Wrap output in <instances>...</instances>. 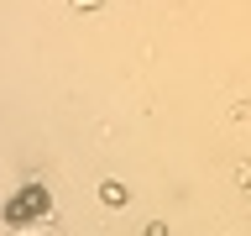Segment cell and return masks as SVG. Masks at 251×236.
Wrapping results in <instances>:
<instances>
[{
  "mask_svg": "<svg viewBox=\"0 0 251 236\" xmlns=\"http://www.w3.org/2000/svg\"><path fill=\"white\" fill-rule=\"evenodd\" d=\"M42 210H47V189L31 184V189H21V194L11 200V210H5V215H11V220H31V215H42Z\"/></svg>",
  "mask_w": 251,
  "mask_h": 236,
  "instance_id": "cell-1",
  "label": "cell"
}]
</instances>
